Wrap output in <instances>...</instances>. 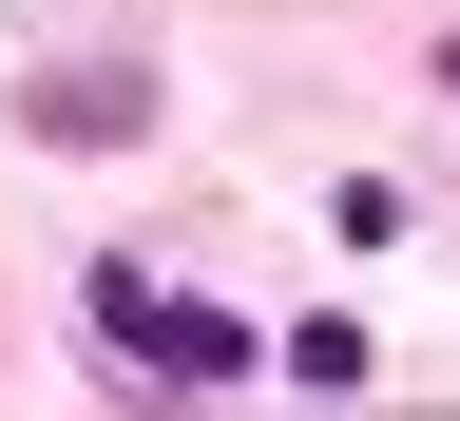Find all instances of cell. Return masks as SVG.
Listing matches in <instances>:
<instances>
[{
    "label": "cell",
    "mask_w": 460,
    "mask_h": 421,
    "mask_svg": "<svg viewBox=\"0 0 460 421\" xmlns=\"http://www.w3.org/2000/svg\"><path fill=\"white\" fill-rule=\"evenodd\" d=\"M441 77H460V57H441Z\"/></svg>",
    "instance_id": "obj_2"
},
{
    "label": "cell",
    "mask_w": 460,
    "mask_h": 421,
    "mask_svg": "<svg viewBox=\"0 0 460 421\" xmlns=\"http://www.w3.org/2000/svg\"><path fill=\"white\" fill-rule=\"evenodd\" d=\"M96 345H115V364H154L172 402H230V383L269 364L230 307H192V287H154V268H96Z\"/></svg>",
    "instance_id": "obj_1"
}]
</instances>
